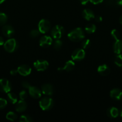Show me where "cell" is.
<instances>
[{"instance_id":"obj_18","label":"cell","mask_w":122,"mask_h":122,"mask_svg":"<svg viewBox=\"0 0 122 122\" xmlns=\"http://www.w3.org/2000/svg\"><path fill=\"white\" fill-rule=\"evenodd\" d=\"M98 72L100 74L101 76H106L110 74V69L109 67L106 64H102L98 68Z\"/></svg>"},{"instance_id":"obj_7","label":"cell","mask_w":122,"mask_h":122,"mask_svg":"<svg viewBox=\"0 0 122 122\" xmlns=\"http://www.w3.org/2000/svg\"><path fill=\"white\" fill-rule=\"evenodd\" d=\"M86 56L84 49L77 48L75 49L72 52L71 55V58L74 61H81Z\"/></svg>"},{"instance_id":"obj_26","label":"cell","mask_w":122,"mask_h":122,"mask_svg":"<svg viewBox=\"0 0 122 122\" xmlns=\"http://www.w3.org/2000/svg\"><path fill=\"white\" fill-rule=\"evenodd\" d=\"M19 121L20 122H31L33 121V119H32L31 116L29 115H26V114H24V115L21 116L19 119Z\"/></svg>"},{"instance_id":"obj_5","label":"cell","mask_w":122,"mask_h":122,"mask_svg":"<svg viewBox=\"0 0 122 122\" xmlns=\"http://www.w3.org/2000/svg\"><path fill=\"white\" fill-rule=\"evenodd\" d=\"M38 29L41 33H45L50 30L51 28V23L47 19H42L38 23Z\"/></svg>"},{"instance_id":"obj_23","label":"cell","mask_w":122,"mask_h":122,"mask_svg":"<svg viewBox=\"0 0 122 122\" xmlns=\"http://www.w3.org/2000/svg\"><path fill=\"white\" fill-rule=\"evenodd\" d=\"M6 119L10 121H15L17 119V116L14 112H10L6 115Z\"/></svg>"},{"instance_id":"obj_17","label":"cell","mask_w":122,"mask_h":122,"mask_svg":"<svg viewBox=\"0 0 122 122\" xmlns=\"http://www.w3.org/2000/svg\"><path fill=\"white\" fill-rule=\"evenodd\" d=\"M82 15L83 17H84V19H86V20H88V21H90V20L94 19V17H95L94 13H93V11L90 9L84 10L83 11Z\"/></svg>"},{"instance_id":"obj_33","label":"cell","mask_w":122,"mask_h":122,"mask_svg":"<svg viewBox=\"0 0 122 122\" xmlns=\"http://www.w3.org/2000/svg\"><path fill=\"white\" fill-rule=\"evenodd\" d=\"M22 85L24 88H26V89H29V87L31 86L29 82H28V81H23L22 82Z\"/></svg>"},{"instance_id":"obj_41","label":"cell","mask_w":122,"mask_h":122,"mask_svg":"<svg viewBox=\"0 0 122 122\" xmlns=\"http://www.w3.org/2000/svg\"><path fill=\"white\" fill-rule=\"evenodd\" d=\"M119 114H120V117H122V110H121L119 112Z\"/></svg>"},{"instance_id":"obj_35","label":"cell","mask_w":122,"mask_h":122,"mask_svg":"<svg viewBox=\"0 0 122 122\" xmlns=\"http://www.w3.org/2000/svg\"><path fill=\"white\" fill-rule=\"evenodd\" d=\"M18 73L17 69H13L10 71V74L12 76H16Z\"/></svg>"},{"instance_id":"obj_15","label":"cell","mask_w":122,"mask_h":122,"mask_svg":"<svg viewBox=\"0 0 122 122\" xmlns=\"http://www.w3.org/2000/svg\"><path fill=\"white\" fill-rule=\"evenodd\" d=\"M27 103L25 100H20V101L16 102L15 107L16 110L17 112L22 113V112H23L26 110V108H27Z\"/></svg>"},{"instance_id":"obj_12","label":"cell","mask_w":122,"mask_h":122,"mask_svg":"<svg viewBox=\"0 0 122 122\" xmlns=\"http://www.w3.org/2000/svg\"><path fill=\"white\" fill-rule=\"evenodd\" d=\"M28 91L29 95L33 98H39L41 97V90L37 87L31 86L28 89Z\"/></svg>"},{"instance_id":"obj_30","label":"cell","mask_w":122,"mask_h":122,"mask_svg":"<svg viewBox=\"0 0 122 122\" xmlns=\"http://www.w3.org/2000/svg\"><path fill=\"white\" fill-rule=\"evenodd\" d=\"M111 35L115 40H117L119 39V33H118V30L116 29H113L111 30Z\"/></svg>"},{"instance_id":"obj_28","label":"cell","mask_w":122,"mask_h":122,"mask_svg":"<svg viewBox=\"0 0 122 122\" xmlns=\"http://www.w3.org/2000/svg\"><path fill=\"white\" fill-rule=\"evenodd\" d=\"M62 44H63L62 41L60 40V39H56L53 44L54 48H55V50H59V49H61V47H62Z\"/></svg>"},{"instance_id":"obj_13","label":"cell","mask_w":122,"mask_h":122,"mask_svg":"<svg viewBox=\"0 0 122 122\" xmlns=\"http://www.w3.org/2000/svg\"><path fill=\"white\" fill-rule=\"evenodd\" d=\"M75 67V63L72 60H68L66 62L64 66L62 67H59L57 70L59 71H70L72 70Z\"/></svg>"},{"instance_id":"obj_16","label":"cell","mask_w":122,"mask_h":122,"mask_svg":"<svg viewBox=\"0 0 122 122\" xmlns=\"http://www.w3.org/2000/svg\"><path fill=\"white\" fill-rule=\"evenodd\" d=\"M110 97L115 100H120L122 98V91L118 88H114L110 91Z\"/></svg>"},{"instance_id":"obj_34","label":"cell","mask_w":122,"mask_h":122,"mask_svg":"<svg viewBox=\"0 0 122 122\" xmlns=\"http://www.w3.org/2000/svg\"><path fill=\"white\" fill-rule=\"evenodd\" d=\"M91 3L93 4H100L101 2H102V1L104 0H89Z\"/></svg>"},{"instance_id":"obj_31","label":"cell","mask_w":122,"mask_h":122,"mask_svg":"<svg viewBox=\"0 0 122 122\" xmlns=\"http://www.w3.org/2000/svg\"><path fill=\"white\" fill-rule=\"evenodd\" d=\"M19 98L21 100H25L28 98V93L26 91H22L19 94Z\"/></svg>"},{"instance_id":"obj_36","label":"cell","mask_w":122,"mask_h":122,"mask_svg":"<svg viewBox=\"0 0 122 122\" xmlns=\"http://www.w3.org/2000/svg\"><path fill=\"white\" fill-rule=\"evenodd\" d=\"M94 19H95V20L97 22H101V21H102V17L101 16H99V15L95 17H94Z\"/></svg>"},{"instance_id":"obj_1","label":"cell","mask_w":122,"mask_h":122,"mask_svg":"<svg viewBox=\"0 0 122 122\" xmlns=\"http://www.w3.org/2000/svg\"><path fill=\"white\" fill-rule=\"evenodd\" d=\"M68 38L73 42L81 41L85 38L84 32L81 28L77 27L73 29L68 33Z\"/></svg>"},{"instance_id":"obj_21","label":"cell","mask_w":122,"mask_h":122,"mask_svg":"<svg viewBox=\"0 0 122 122\" xmlns=\"http://www.w3.org/2000/svg\"><path fill=\"white\" fill-rule=\"evenodd\" d=\"M7 98L8 101L11 104H16L17 102V96L14 93L9 92L7 94Z\"/></svg>"},{"instance_id":"obj_3","label":"cell","mask_w":122,"mask_h":122,"mask_svg":"<svg viewBox=\"0 0 122 122\" xmlns=\"http://www.w3.org/2000/svg\"><path fill=\"white\" fill-rule=\"evenodd\" d=\"M40 108L43 110L48 111L51 110L54 106V101L49 97H44L39 102Z\"/></svg>"},{"instance_id":"obj_38","label":"cell","mask_w":122,"mask_h":122,"mask_svg":"<svg viewBox=\"0 0 122 122\" xmlns=\"http://www.w3.org/2000/svg\"><path fill=\"white\" fill-rule=\"evenodd\" d=\"M4 38L0 36V46L4 45Z\"/></svg>"},{"instance_id":"obj_37","label":"cell","mask_w":122,"mask_h":122,"mask_svg":"<svg viewBox=\"0 0 122 122\" xmlns=\"http://www.w3.org/2000/svg\"><path fill=\"white\" fill-rule=\"evenodd\" d=\"M80 2H81V4L84 5L87 4V2H88L89 1V0H80Z\"/></svg>"},{"instance_id":"obj_9","label":"cell","mask_w":122,"mask_h":122,"mask_svg":"<svg viewBox=\"0 0 122 122\" xmlns=\"http://www.w3.org/2000/svg\"><path fill=\"white\" fill-rule=\"evenodd\" d=\"M2 34L7 38H11L14 34V29L12 26L10 25H4L2 27Z\"/></svg>"},{"instance_id":"obj_25","label":"cell","mask_w":122,"mask_h":122,"mask_svg":"<svg viewBox=\"0 0 122 122\" xmlns=\"http://www.w3.org/2000/svg\"><path fill=\"white\" fill-rule=\"evenodd\" d=\"M7 15L5 13L0 12V26H4L7 21Z\"/></svg>"},{"instance_id":"obj_42","label":"cell","mask_w":122,"mask_h":122,"mask_svg":"<svg viewBox=\"0 0 122 122\" xmlns=\"http://www.w3.org/2000/svg\"><path fill=\"white\" fill-rule=\"evenodd\" d=\"M5 1H6V0H0V4L2 3H3Z\"/></svg>"},{"instance_id":"obj_27","label":"cell","mask_w":122,"mask_h":122,"mask_svg":"<svg viewBox=\"0 0 122 122\" xmlns=\"http://www.w3.org/2000/svg\"><path fill=\"white\" fill-rule=\"evenodd\" d=\"M91 42L89 39H83V42H81V46H82L83 49L85 50V49H87L90 46Z\"/></svg>"},{"instance_id":"obj_10","label":"cell","mask_w":122,"mask_h":122,"mask_svg":"<svg viewBox=\"0 0 122 122\" xmlns=\"http://www.w3.org/2000/svg\"><path fill=\"white\" fill-rule=\"evenodd\" d=\"M17 71L18 73L20 74L21 76H26L31 73L32 69H31V67L29 66L28 65L23 64V65L20 66L17 68Z\"/></svg>"},{"instance_id":"obj_20","label":"cell","mask_w":122,"mask_h":122,"mask_svg":"<svg viewBox=\"0 0 122 122\" xmlns=\"http://www.w3.org/2000/svg\"><path fill=\"white\" fill-rule=\"evenodd\" d=\"M114 52L117 54H119L122 52V41L120 39L116 40L113 45Z\"/></svg>"},{"instance_id":"obj_19","label":"cell","mask_w":122,"mask_h":122,"mask_svg":"<svg viewBox=\"0 0 122 122\" xmlns=\"http://www.w3.org/2000/svg\"><path fill=\"white\" fill-rule=\"evenodd\" d=\"M108 117L110 118H116L119 115V111L117 108L114 107H110L106 111Z\"/></svg>"},{"instance_id":"obj_2","label":"cell","mask_w":122,"mask_h":122,"mask_svg":"<svg viewBox=\"0 0 122 122\" xmlns=\"http://www.w3.org/2000/svg\"><path fill=\"white\" fill-rule=\"evenodd\" d=\"M19 44L17 41L14 38H10L4 44V48L7 52L11 53L17 50Z\"/></svg>"},{"instance_id":"obj_24","label":"cell","mask_w":122,"mask_h":122,"mask_svg":"<svg viewBox=\"0 0 122 122\" xmlns=\"http://www.w3.org/2000/svg\"><path fill=\"white\" fill-rule=\"evenodd\" d=\"M114 63L117 66L122 68V54H119L115 58Z\"/></svg>"},{"instance_id":"obj_11","label":"cell","mask_w":122,"mask_h":122,"mask_svg":"<svg viewBox=\"0 0 122 122\" xmlns=\"http://www.w3.org/2000/svg\"><path fill=\"white\" fill-rule=\"evenodd\" d=\"M53 39L49 36H44L39 41V44L41 47L47 48L52 44Z\"/></svg>"},{"instance_id":"obj_39","label":"cell","mask_w":122,"mask_h":122,"mask_svg":"<svg viewBox=\"0 0 122 122\" xmlns=\"http://www.w3.org/2000/svg\"><path fill=\"white\" fill-rule=\"evenodd\" d=\"M116 2L120 5H122V0H116Z\"/></svg>"},{"instance_id":"obj_40","label":"cell","mask_w":122,"mask_h":122,"mask_svg":"<svg viewBox=\"0 0 122 122\" xmlns=\"http://www.w3.org/2000/svg\"><path fill=\"white\" fill-rule=\"evenodd\" d=\"M119 21H120V23L121 25H122V14L120 15V17Z\"/></svg>"},{"instance_id":"obj_8","label":"cell","mask_w":122,"mask_h":122,"mask_svg":"<svg viewBox=\"0 0 122 122\" xmlns=\"http://www.w3.org/2000/svg\"><path fill=\"white\" fill-rule=\"evenodd\" d=\"M49 63L44 60H38L33 63L35 69L39 71H43L46 70L49 67Z\"/></svg>"},{"instance_id":"obj_29","label":"cell","mask_w":122,"mask_h":122,"mask_svg":"<svg viewBox=\"0 0 122 122\" xmlns=\"http://www.w3.org/2000/svg\"><path fill=\"white\" fill-rule=\"evenodd\" d=\"M40 34V32L38 29H33L30 32L29 36L31 38H35L38 37Z\"/></svg>"},{"instance_id":"obj_32","label":"cell","mask_w":122,"mask_h":122,"mask_svg":"<svg viewBox=\"0 0 122 122\" xmlns=\"http://www.w3.org/2000/svg\"><path fill=\"white\" fill-rule=\"evenodd\" d=\"M7 105V101L4 98H0V110L4 109Z\"/></svg>"},{"instance_id":"obj_4","label":"cell","mask_w":122,"mask_h":122,"mask_svg":"<svg viewBox=\"0 0 122 122\" xmlns=\"http://www.w3.org/2000/svg\"><path fill=\"white\" fill-rule=\"evenodd\" d=\"M65 29L61 25H56L51 30V35L55 39H61L64 35Z\"/></svg>"},{"instance_id":"obj_6","label":"cell","mask_w":122,"mask_h":122,"mask_svg":"<svg viewBox=\"0 0 122 122\" xmlns=\"http://www.w3.org/2000/svg\"><path fill=\"white\" fill-rule=\"evenodd\" d=\"M12 88L10 82L7 79L2 78L0 79V91L4 93H8Z\"/></svg>"},{"instance_id":"obj_14","label":"cell","mask_w":122,"mask_h":122,"mask_svg":"<svg viewBox=\"0 0 122 122\" xmlns=\"http://www.w3.org/2000/svg\"><path fill=\"white\" fill-rule=\"evenodd\" d=\"M41 91L44 95L50 96L53 94V87L49 83H45L41 86Z\"/></svg>"},{"instance_id":"obj_22","label":"cell","mask_w":122,"mask_h":122,"mask_svg":"<svg viewBox=\"0 0 122 122\" xmlns=\"http://www.w3.org/2000/svg\"><path fill=\"white\" fill-rule=\"evenodd\" d=\"M96 26L94 24L92 23H89L88 25H86V26L85 27V31H86L87 33H89V34L94 33L96 31Z\"/></svg>"}]
</instances>
